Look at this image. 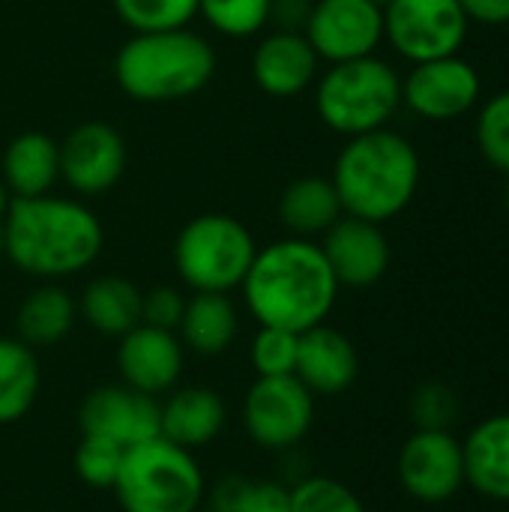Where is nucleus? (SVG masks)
I'll list each match as a JSON object with an SVG mask.
<instances>
[{
	"instance_id": "11",
	"label": "nucleus",
	"mask_w": 509,
	"mask_h": 512,
	"mask_svg": "<svg viewBox=\"0 0 509 512\" xmlns=\"http://www.w3.org/2000/svg\"><path fill=\"white\" fill-rule=\"evenodd\" d=\"M126 171V141L102 120L78 123L60 141V180L81 198L111 192Z\"/></svg>"
},
{
	"instance_id": "4",
	"label": "nucleus",
	"mask_w": 509,
	"mask_h": 512,
	"mask_svg": "<svg viewBox=\"0 0 509 512\" xmlns=\"http://www.w3.org/2000/svg\"><path fill=\"white\" fill-rule=\"evenodd\" d=\"M216 72L213 45L189 30H153L126 39L114 57V78L135 102H180L201 93Z\"/></svg>"
},
{
	"instance_id": "7",
	"label": "nucleus",
	"mask_w": 509,
	"mask_h": 512,
	"mask_svg": "<svg viewBox=\"0 0 509 512\" xmlns=\"http://www.w3.org/2000/svg\"><path fill=\"white\" fill-rule=\"evenodd\" d=\"M252 231L228 213H201L174 240V267L186 288L231 294L255 261Z\"/></svg>"
},
{
	"instance_id": "31",
	"label": "nucleus",
	"mask_w": 509,
	"mask_h": 512,
	"mask_svg": "<svg viewBox=\"0 0 509 512\" xmlns=\"http://www.w3.org/2000/svg\"><path fill=\"white\" fill-rule=\"evenodd\" d=\"M123 453L126 450L111 441L81 435V444L75 447V474L81 477L84 486L111 492L123 465Z\"/></svg>"
},
{
	"instance_id": "38",
	"label": "nucleus",
	"mask_w": 509,
	"mask_h": 512,
	"mask_svg": "<svg viewBox=\"0 0 509 512\" xmlns=\"http://www.w3.org/2000/svg\"><path fill=\"white\" fill-rule=\"evenodd\" d=\"M9 204H12V195H9V189L3 186V180H0V219L6 216V210H9Z\"/></svg>"
},
{
	"instance_id": "30",
	"label": "nucleus",
	"mask_w": 509,
	"mask_h": 512,
	"mask_svg": "<svg viewBox=\"0 0 509 512\" xmlns=\"http://www.w3.org/2000/svg\"><path fill=\"white\" fill-rule=\"evenodd\" d=\"M291 512H366V507L333 477H303L291 486Z\"/></svg>"
},
{
	"instance_id": "9",
	"label": "nucleus",
	"mask_w": 509,
	"mask_h": 512,
	"mask_svg": "<svg viewBox=\"0 0 509 512\" xmlns=\"http://www.w3.org/2000/svg\"><path fill=\"white\" fill-rule=\"evenodd\" d=\"M243 423L261 450H294L315 423V396L297 375L258 378L246 393Z\"/></svg>"
},
{
	"instance_id": "35",
	"label": "nucleus",
	"mask_w": 509,
	"mask_h": 512,
	"mask_svg": "<svg viewBox=\"0 0 509 512\" xmlns=\"http://www.w3.org/2000/svg\"><path fill=\"white\" fill-rule=\"evenodd\" d=\"M183 309H186V297L171 285H156L147 294H141V324L147 327L177 333L183 321Z\"/></svg>"
},
{
	"instance_id": "41",
	"label": "nucleus",
	"mask_w": 509,
	"mask_h": 512,
	"mask_svg": "<svg viewBox=\"0 0 509 512\" xmlns=\"http://www.w3.org/2000/svg\"><path fill=\"white\" fill-rule=\"evenodd\" d=\"M507 213H509V186H507Z\"/></svg>"
},
{
	"instance_id": "26",
	"label": "nucleus",
	"mask_w": 509,
	"mask_h": 512,
	"mask_svg": "<svg viewBox=\"0 0 509 512\" xmlns=\"http://www.w3.org/2000/svg\"><path fill=\"white\" fill-rule=\"evenodd\" d=\"M39 360L18 336H0V426H12L30 414L39 396Z\"/></svg>"
},
{
	"instance_id": "19",
	"label": "nucleus",
	"mask_w": 509,
	"mask_h": 512,
	"mask_svg": "<svg viewBox=\"0 0 509 512\" xmlns=\"http://www.w3.org/2000/svg\"><path fill=\"white\" fill-rule=\"evenodd\" d=\"M162 405V438L195 453L219 438L228 411L216 390L210 387H180Z\"/></svg>"
},
{
	"instance_id": "5",
	"label": "nucleus",
	"mask_w": 509,
	"mask_h": 512,
	"mask_svg": "<svg viewBox=\"0 0 509 512\" xmlns=\"http://www.w3.org/2000/svg\"><path fill=\"white\" fill-rule=\"evenodd\" d=\"M111 492L123 512H198L207 498V483L195 453L153 438L123 453Z\"/></svg>"
},
{
	"instance_id": "3",
	"label": "nucleus",
	"mask_w": 509,
	"mask_h": 512,
	"mask_svg": "<svg viewBox=\"0 0 509 512\" xmlns=\"http://www.w3.org/2000/svg\"><path fill=\"white\" fill-rule=\"evenodd\" d=\"M330 180L345 216L384 225L411 204L420 186V156L408 138L384 126L348 138Z\"/></svg>"
},
{
	"instance_id": "36",
	"label": "nucleus",
	"mask_w": 509,
	"mask_h": 512,
	"mask_svg": "<svg viewBox=\"0 0 509 512\" xmlns=\"http://www.w3.org/2000/svg\"><path fill=\"white\" fill-rule=\"evenodd\" d=\"M315 0H270V24L285 33H303Z\"/></svg>"
},
{
	"instance_id": "6",
	"label": "nucleus",
	"mask_w": 509,
	"mask_h": 512,
	"mask_svg": "<svg viewBox=\"0 0 509 512\" xmlns=\"http://www.w3.org/2000/svg\"><path fill=\"white\" fill-rule=\"evenodd\" d=\"M399 105L402 81L396 69L375 54L333 63L315 87L318 117L345 138L384 129Z\"/></svg>"
},
{
	"instance_id": "42",
	"label": "nucleus",
	"mask_w": 509,
	"mask_h": 512,
	"mask_svg": "<svg viewBox=\"0 0 509 512\" xmlns=\"http://www.w3.org/2000/svg\"><path fill=\"white\" fill-rule=\"evenodd\" d=\"M210 512H213V510H210Z\"/></svg>"
},
{
	"instance_id": "18",
	"label": "nucleus",
	"mask_w": 509,
	"mask_h": 512,
	"mask_svg": "<svg viewBox=\"0 0 509 512\" xmlns=\"http://www.w3.org/2000/svg\"><path fill=\"white\" fill-rule=\"evenodd\" d=\"M321 57L303 33L273 30L252 54V78L273 99H291L309 90L318 78Z\"/></svg>"
},
{
	"instance_id": "33",
	"label": "nucleus",
	"mask_w": 509,
	"mask_h": 512,
	"mask_svg": "<svg viewBox=\"0 0 509 512\" xmlns=\"http://www.w3.org/2000/svg\"><path fill=\"white\" fill-rule=\"evenodd\" d=\"M411 420L417 429L450 432V426L459 420V396L441 381L420 384L411 396Z\"/></svg>"
},
{
	"instance_id": "39",
	"label": "nucleus",
	"mask_w": 509,
	"mask_h": 512,
	"mask_svg": "<svg viewBox=\"0 0 509 512\" xmlns=\"http://www.w3.org/2000/svg\"><path fill=\"white\" fill-rule=\"evenodd\" d=\"M0 258H6V252H3V219H0Z\"/></svg>"
},
{
	"instance_id": "29",
	"label": "nucleus",
	"mask_w": 509,
	"mask_h": 512,
	"mask_svg": "<svg viewBox=\"0 0 509 512\" xmlns=\"http://www.w3.org/2000/svg\"><path fill=\"white\" fill-rule=\"evenodd\" d=\"M198 15L222 36L246 39L270 24V0H198Z\"/></svg>"
},
{
	"instance_id": "17",
	"label": "nucleus",
	"mask_w": 509,
	"mask_h": 512,
	"mask_svg": "<svg viewBox=\"0 0 509 512\" xmlns=\"http://www.w3.org/2000/svg\"><path fill=\"white\" fill-rule=\"evenodd\" d=\"M294 375L312 396H339L360 375L357 348L342 330L318 324L297 339Z\"/></svg>"
},
{
	"instance_id": "14",
	"label": "nucleus",
	"mask_w": 509,
	"mask_h": 512,
	"mask_svg": "<svg viewBox=\"0 0 509 512\" xmlns=\"http://www.w3.org/2000/svg\"><path fill=\"white\" fill-rule=\"evenodd\" d=\"M480 75L459 54L414 63L402 81V102L426 120H456L480 99Z\"/></svg>"
},
{
	"instance_id": "12",
	"label": "nucleus",
	"mask_w": 509,
	"mask_h": 512,
	"mask_svg": "<svg viewBox=\"0 0 509 512\" xmlns=\"http://www.w3.org/2000/svg\"><path fill=\"white\" fill-rule=\"evenodd\" d=\"M396 474L402 489L420 504H444L465 486V456L453 432L417 429L399 450Z\"/></svg>"
},
{
	"instance_id": "2",
	"label": "nucleus",
	"mask_w": 509,
	"mask_h": 512,
	"mask_svg": "<svg viewBox=\"0 0 509 512\" xmlns=\"http://www.w3.org/2000/svg\"><path fill=\"white\" fill-rule=\"evenodd\" d=\"M105 246L99 216L78 198H12L3 216V252L27 276L66 279L84 273Z\"/></svg>"
},
{
	"instance_id": "25",
	"label": "nucleus",
	"mask_w": 509,
	"mask_h": 512,
	"mask_svg": "<svg viewBox=\"0 0 509 512\" xmlns=\"http://www.w3.org/2000/svg\"><path fill=\"white\" fill-rule=\"evenodd\" d=\"M75 315H78V306L72 294L48 282L21 300L18 315H15V330H18V339L30 348H51L72 333Z\"/></svg>"
},
{
	"instance_id": "1",
	"label": "nucleus",
	"mask_w": 509,
	"mask_h": 512,
	"mask_svg": "<svg viewBox=\"0 0 509 512\" xmlns=\"http://www.w3.org/2000/svg\"><path fill=\"white\" fill-rule=\"evenodd\" d=\"M240 288L261 327H279L300 336L327 321L342 285L315 240L285 237L255 252Z\"/></svg>"
},
{
	"instance_id": "22",
	"label": "nucleus",
	"mask_w": 509,
	"mask_h": 512,
	"mask_svg": "<svg viewBox=\"0 0 509 512\" xmlns=\"http://www.w3.org/2000/svg\"><path fill=\"white\" fill-rule=\"evenodd\" d=\"M345 216L339 192L327 177H297L279 195V222L291 237L312 240L327 234Z\"/></svg>"
},
{
	"instance_id": "8",
	"label": "nucleus",
	"mask_w": 509,
	"mask_h": 512,
	"mask_svg": "<svg viewBox=\"0 0 509 512\" xmlns=\"http://www.w3.org/2000/svg\"><path fill=\"white\" fill-rule=\"evenodd\" d=\"M468 24L459 0H390L384 6V36L414 63L459 54Z\"/></svg>"
},
{
	"instance_id": "21",
	"label": "nucleus",
	"mask_w": 509,
	"mask_h": 512,
	"mask_svg": "<svg viewBox=\"0 0 509 512\" xmlns=\"http://www.w3.org/2000/svg\"><path fill=\"white\" fill-rule=\"evenodd\" d=\"M60 180V144L45 132H21L3 153V186L12 198L48 195Z\"/></svg>"
},
{
	"instance_id": "15",
	"label": "nucleus",
	"mask_w": 509,
	"mask_h": 512,
	"mask_svg": "<svg viewBox=\"0 0 509 512\" xmlns=\"http://www.w3.org/2000/svg\"><path fill=\"white\" fill-rule=\"evenodd\" d=\"M117 372H120L123 384L138 393H147V396L171 393L183 375L180 336L138 324L135 330L120 336Z\"/></svg>"
},
{
	"instance_id": "34",
	"label": "nucleus",
	"mask_w": 509,
	"mask_h": 512,
	"mask_svg": "<svg viewBox=\"0 0 509 512\" xmlns=\"http://www.w3.org/2000/svg\"><path fill=\"white\" fill-rule=\"evenodd\" d=\"M477 144L489 165L509 174V90L489 99L477 120Z\"/></svg>"
},
{
	"instance_id": "10",
	"label": "nucleus",
	"mask_w": 509,
	"mask_h": 512,
	"mask_svg": "<svg viewBox=\"0 0 509 512\" xmlns=\"http://www.w3.org/2000/svg\"><path fill=\"white\" fill-rule=\"evenodd\" d=\"M81 435L111 441L123 450L162 438V405L156 396L126 384H105L84 396L78 408Z\"/></svg>"
},
{
	"instance_id": "32",
	"label": "nucleus",
	"mask_w": 509,
	"mask_h": 512,
	"mask_svg": "<svg viewBox=\"0 0 509 512\" xmlns=\"http://www.w3.org/2000/svg\"><path fill=\"white\" fill-rule=\"evenodd\" d=\"M297 333L279 327H261L252 339V369L258 378L294 375L297 366Z\"/></svg>"
},
{
	"instance_id": "23",
	"label": "nucleus",
	"mask_w": 509,
	"mask_h": 512,
	"mask_svg": "<svg viewBox=\"0 0 509 512\" xmlns=\"http://www.w3.org/2000/svg\"><path fill=\"white\" fill-rule=\"evenodd\" d=\"M237 330L240 318L228 294L192 291V297H186L183 321L177 327L183 348L195 351L198 357H219L234 345Z\"/></svg>"
},
{
	"instance_id": "40",
	"label": "nucleus",
	"mask_w": 509,
	"mask_h": 512,
	"mask_svg": "<svg viewBox=\"0 0 509 512\" xmlns=\"http://www.w3.org/2000/svg\"><path fill=\"white\" fill-rule=\"evenodd\" d=\"M372 3H378V6H381V9H384V6H387V3H390V0H372Z\"/></svg>"
},
{
	"instance_id": "16",
	"label": "nucleus",
	"mask_w": 509,
	"mask_h": 512,
	"mask_svg": "<svg viewBox=\"0 0 509 512\" xmlns=\"http://www.w3.org/2000/svg\"><path fill=\"white\" fill-rule=\"evenodd\" d=\"M324 258L345 288H369L384 279L390 267V243L381 231V225L342 216L327 234H324Z\"/></svg>"
},
{
	"instance_id": "13",
	"label": "nucleus",
	"mask_w": 509,
	"mask_h": 512,
	"mask_svg": "<svg viewBox=\"0 0 509 512\" xmlns=\"http://www.w3.org/2000/svg\"><path fill=\"white\" fill-rule=\"evenodd\" d=\"M303 36L330 63L369 57L384 39V9L372 0H315Z\"/></svg>"
},
{
	"instance_id": "27",
	"label": "nucleus",
	"mask_w": 509,
	"mask_h": 512,
	"mask_svg": "<svg viewBox=\"0 0 509 512\" xmlns=\"http://www.w3.org/2000/svg\"><path fill=\"white\" fill-rule=\"evenodd\" d=\"M210 501L213 512H291V489L273 480L225 477Z\"/></svg>"
},
{
	"instance_id": "20",
	"label": "nucleus",
	"mask_w": 509,
	"mask_h": 512,
	"mask_svg": "<svg viewBox=\"0 0 509 512\" xmlns=\"http://www.w3.org/2000/svg\"><path fill=\"white\" fill-rule=\"evenodd\" d=\"M465 483L489 501L509 504V414L477 423L462 444Z\"/></svg>"
},
{
	"instance_id": "37",
	"label": "nucleus",
	"mask_w": 509,
	"mask_h": 512,
	"mask_svg": "<svg viewBox=\"0 0 509 512\" xmlns=\"http://www.w3.org/2000/svg\"><path fill=\"white\" fill-rule=\"evenodd\" d=\"M465 15L480 24H507L509 0H459Z\"/></svg>"
},
{
	"instance_id": "28",
	"label": "nucleus",
	"mask_w": 509,
	"mask_h": 512,
	"mask_svg": "<svg viewBox=\"0 0 509 512\" xmlns=\"http://www.w3.org/2000/svg\"><path fill=\"white\" fill-rule=\"evenodd\" d=\"M117 18L132 33L177 30L198 18V0H111Z\"/></svg>"
},
{
	"instance_id": "24",
	"label": "nucleus",
	"mask_w": 509,
	"mask_h": 512,
	"mask_svg": "<svg viewBox=\"0 0 509 512\" xmlns=\"http://www.w3.org/2000/svg\"><path fill=\"white\" fill-rule=\"evenodd\" d=\"M78 312L90 330L120 339L141 324V291L135 282L108 273L84 288Z\"/></svg>"
}]
</instances>
